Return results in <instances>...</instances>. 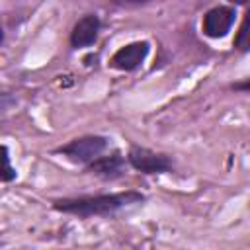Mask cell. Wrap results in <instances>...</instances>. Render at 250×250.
<instances>
[{
	"mask_svg": "<svg viewBox=\"0 0 250 250\" xmlns=\"http://www.w3.org/2000/svg\"><path fill=\"white\" fill-rule=\"evenodd\" d=\"M98 33H100V18L96 14H86L84 18H80L74 23V27L70 31V45L74 49L90 47L96 43Z\"/></svg>",
	"mask_w": 250,
	"mask_h": 250,
	"instance_id": "cell-6",
	"label": "cell"
},
{
	"mask_svg": "<svg viewBox=\"0 0 250 250\" xmlns=\"http://www.w3.org/2000/svg\"><path fill=\"white\" fill-rule=\"evenodd\" d=\"M107 146H109V139L107 137H102V135H86V137L72 139L64 146H59L55 152L66 156L68 160H72L76 164H84L86 166L92 160H96L98 156H102V152Z\"/></svg>",
	"mask_w": 250,
	"mask_h": 250,
	"instance_id": "cell-2",
	"label": "cell"
},
{
	"mask_svg": "<svg viewBox=\"0 0 250 250\" xmlns=\"http://www.w3.org/2000/svg\"><path fill=\"white\" fill-rule=\"evenodd\" d=\"M148 41H135L121 49H117L111 57V66L117 70H135L143 64V61L148 55Z\"/></svg>",
	"mask_w": 250,
	"mask_h": 250,
	"instance_id": "cell-5",
	"label": "cell"
},
{
	"mask_svg": "<svg viewBox=\"0 0 250 250\" xmlns=\"http://www.w3.org/2000/svg\"><path fill=\"white\" fill-rule=\"evenodd\" d=\"M146 2H150V0H115V4H119V6H141Z\"/></svg>",
	"mask_w": 250,
	"mask_h": 250,
	"instance_id": "cell-11",
	"label": "cell"
},
{
	"mask_svg": "<svg viewBox=\"0 0 250 250\" xmlns=\"http://www.w3.org/2000/svg\"><path fill=\"white\" fill-rule=\"evenodd\" d=\"M145 201V195L141 191L129 189L119 193H104V195H82V197H64L55 199L53 209L61 213H70L78 217H104L113 215L123 207L135 205Z\"/></svg>",
	"mask_w": 250,
	"mask_h": 250,
	"instance_id": "cell-1",
	"label": "cell"
},
{
	"mask_svg": "<svg viewBox=\"0 0 250 250\" xmlns=\"http://www.w3.org/2000/svg\"><path fill=\"white\" fill-rule=\"evenodd\" d=\"M230 2H232V4H246L248 0H230Z\"/></svg>",
	"mask_w": 250,
	"mask_h": 250,
	"instance_id": "cell-12",
	"label": "cell"
},
{
	"mask_svg": "<svg viewBox=\"0 0 250 250\" xmlns=\"http://www.w3.org/2000/svg\"><path fill=\"white\" fill-rule=\"evenodd\" d=\"M123 166H125V156H121L119 150H113L111 154L98 156L96 160L86 164V172L100 176L104 180H113L123 174Z\"/></svg>",
	"mask_w": 250,
	"mask_h": 250,
	"instance_id": "cell-7",
	"label": "cell"
},
{
	"mask_svg": "<svg viewBox=\"0 0 250 250\" xmlns=\"http://www.w3.org/2000/svg\"><path fill=\"white\" fill-rule=\"evenodd\" d=\"M2 160H4V172H2V180L4 182H12L16 178V170L10 164V154H8V146H2Z\"/></svg>",
	"mask_w": 250,
	"mask_h": 250,
	"instance_id": "cell-9",
	"label": "cell"
},
{
	"mask_svg": "<svg viewBox=\"0 0 250 250\" xmlns=\"http://www.w3.org/2000/svg\"><path fill=\"white\" fill-rule=\"evenodd\" d=\"M234 49L240 53H248L250 51V8L246 10L242 23L234 35Z\"/></svg>",
	"mask_w": 250,
	"mask_h": 250,
	"instance_id": "cell-8",
	"label": "cell"
},
{
	"mask_svg": "<svg viewBox=\"0 0 250 250\" xmlns=\"http://www.w3.org/2000/svg\"><path fill=\"white\" fill-rule=\"evenodd\" d=\"M230 88L232 90H238V92H250V78H244L240 82H234Z\"/></svg>",
	"mask_w": 250,
	"mask_h": 250,
	"instance_id": "cell-10",
	"label": "cell"
},
{
	"mask_svg": "<svg viewBox=\"0 0 250 250\" xmlns=\"http://www.w3.org/2000/svg\"><path fill=\"white\" fill-rule=\"evenodd\" d=\"M234 18H236L234 8H230V6H215L203 16V23H201L203 33L207 37H213V39L225 37L232 27Z\"/></svg>",
	"mask_w": 250,
	"mask_h": 250,
	"instance_id": "cell-4",
	"label": "cell"
},
{
	"mask_svg": "<svg viewBox=\"0 0 250 250\" xmlns=\"http://www.w3.org/2000/svg\"><path fill=\"white\" fill-rule=\"evenodd\" d=\"M127 160L135 170H139L143 174H164L174 168V160L168 154L154 152L150 148L137 146V145L129 148Z\"/></svg>",
	"mask_w": 250,
	"mask_h": 250,
	"instance_id": "cell-3",
	"label": "cell"
}]
</instances>
